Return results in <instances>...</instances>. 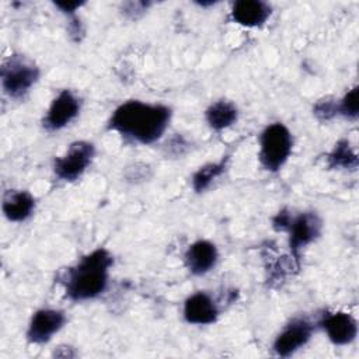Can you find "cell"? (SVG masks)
<instances>
[{"mask_svg":"<svg viewBox=\"0 0 359 359\" xmlns=\"http://www.w3.org/2000/svg\"><path fill=\"white\" fill-rule=\"evenodd\" d=\"M316 327L306 317L292 318L275 337L272 351L275 355L287 358L309 344Z\"/></svg>","mask_w":359,"mask_h":359,"instance_id":"cell-7","label":"cell"},{"mask_svg":"<svg viewBox=\"0 0 359 359\" xmlns=\"http://www.w3.org/2000/svg\"><path fill=\"white\" fill-rule=\"evenodd\" d=\"M337 111L339 116L355 121L359 115V88L358 86L349 88L342 98L337 100Z\"/></svg>","mask_w":359,"mask_h":359,"instance_id":"cell-18","label":"cell"},{"mask_svg":"<svg viewBox=\"0 0 359 359\" xmlns=\"http://www.w3.org/2000/svg\"><path fill=\"white\" fill-rule=\"evenodd\" d=\"M293 150V136L280 122L269 123L259 135L258 160L264 170L278 172L287 163Z\"/></svg>","mask_w":359,"mask_h":359,"instance_id":"cell-3","label":"cell"},{"mask_svg":"<svg viewBox=\"0 0 359 359\" xmlns=\"http://www.w3.org/2000/svg\"><path fill=\"white\" fill-rule=\"evenodd\" d=\"M81 109V100L72 90H62L52 100L42 125L48 132H57L73 122Z\"/></svg>","mask_w":359,"mask_h":359,"instance_id":"cell-8","label":"cell"},{"mask_svg":"<svg viewBox=\"0 0 359 359\" xmlns=\"http://www.w3.org/2000/svg\"><path fill=\"white\" fill-rule=\"evenodd\" d=\"M35 198L28 191H8L1 203L3 213L7 220L20 223L32 216L35 210Z\"/></svg>","mask_w":359,"mask_h":359,"instance_id":"cell-14","label":"cell"},{"mask_svg":"<svg viewBox=\"0 0 359 359\" xmlns=\"http://www.w3.org/2000/svg\"><path fill=\"white\" fill-rule=\"evenodd\" d=\"M219 258L217 247L209 240L194 241L184 254V264L187 269L196 276L205 275L216 266Z\"/></svg>","mask_w":359,"mask_h":359,"instance_id":"cell-12","label":"cell"},{"mask_svg":"<svg viewBox=\"0 0 359 359\" xmlns=\"http://www.w3.org/2000/svg\"><path fill=\"white\" fill-rule=\"evenodd\" d=\"M327 163L330 168H338V170H352L355 171L358 168V154L355 149L351 146L348 139L338 140L332 150L327 156Z\"/></svg>","mask_w":359,"mask_h":359,"instance_id":"cell-16","label":"cell"},{"mask_svg":"<svg viewBox=\"0 0 359 359\" xmlns=\"http://www.w3.org/2000/svg\"><path fill=\"white\" fill-rule=\"evenodd\" d=\"M84 4V1H55V6L66 15L73 17L76 15V11Z\"/></svg>","mask_w":359,"mask_h":359,"instance_id":"cell-21","label":"cell"},{"mask_svg":"<svg viewBox=\"0 0 359 359\" xmlns=\"http://www.w3.org/2000/svg\"><path fill=\"white\" fill-rule=\"evenodd\" d=\"M171 115L164 104L129 100L114 109L108 128L135 143L153 144L165 133Z\"/></svg>","mask_w":359,"mask_h":359,"instance_id":"cell-1","label":"cell"},{"mask_svg":"<svg viewBox=\"0 0 359 359\" xmlns=\"http://www.w3.org/2000/svg\"><path fill=\"white\" fill-rule=\"evenodd\" d=\"M318 327L325 332L330 342L337 346L349 345L358 337V321L345 311L324 313L318 320Z\"/></svg>","mask_w":359,"mask_h":359,"instance_id":"cell-10","label":"cell"},{"mask_svg":"<svg viewBox=\"0 0 359 359\" xmlns=\"http://www.w3.org/2000/svg\"><path fill=\"white\" fill-rule=\"evenodd\" d=\"M66 324V314L59 309H39L36 310L27 328V339L31 344L42 345L49 342Z\"/></svg>","mask_w":359,"mask_h":359,"instance_id":"cell-9","label":"cell"},{"mask_svg":"<svg viewBox=\"0 0 359 359\" xmlns=\"http://www.w3.org/2000/svg\"><path fill=\"white\" fill-rule=\"evenodd\" d=\"M1 87L10 98H22L38 81V66L24 55H10L0 69Z\"/></svg>","mask_w":359,"mask_h":359,"instance_id":"cell-4","label":"cell"},{"mask_svg":"<svg viewBox=\"0 0 359 359\" xmlns=\"http://www.w3.org/2000/svg\"><path fill=\"white\" fill-rule=\"evenodd\" d=\"M94 156L95 147L91 142L76 140L70 143L65 154L55 158L53 172L56 178L66 182H73L86 172Z\"/></svg>","mask_w":359,"mask_h":359,"instance_id":"cell-5","label":"cell"},{"mask_svg":"<svg viewBox=\"0 0 359 359\" xmlns=\"http://www.w3.org/2000/svg\"><path fill=\"white\" fill-rule=\"evenodd\" d=\"M272 14V7L262 0H238L233 3L230 15L241 27L257 28L264 25Z\"/></svg>","mask_w":359,"mask_h":359,"instance_id":"cell-13","label":"cell"},{"mask_svg":"<svg viewBox=\"0 0 359 359\" xmlns=\"http://www.w3.org/2000/svg\"><path fill=\"white\" fill-rule=\"evenodd\" d=\"M112 264L111 252L102 247L83 255L60 275L66 296L72 302H87L101 296L108 286Z\"/></svg>","mask_w":359,"mask_h":359,"instance_id":"cell-2","label":"cell"},{"mask_svg":"<svg viewBox=\"0 0 359 359\" xmlns=\"http://www.w3.org/2000/svg\"><path fill=\"white\" fill-rule=\"evenodd\" d=\"M220 310L216 300L206 292H195L184 302L182 316L188 324L210 325L219 318Z\"/></svg>","mask_w":359,"mask_h":359,"instance_id":"cell-11","label":"cell"},{"mask_svg":"<svg viewBox=\"0 0 359 359\" xmlns=\"http://www.w3.org/2000/svg\"><path fill=\"white\" fill-rule=\"evenodd\" d=\"M321 230L323 220L316 212H302L297 216H292L285 231L289 233L290 254L297 264L302 250L314 243L320 237Z\"/></svg>","mask_w":359,"mask_h":359,"instance_id":"cell-6","label":"cell"},{"mask_svg":"<svg viewBox=\"0 0 359 359\" xmlns=\"http://www.w3.org/2000/svg\"><path fill=\"white\" fill-rule=\"evenodd\" d=\"M205 119L213 130H223L237 122L238 108L229 100H217L206 108Z\"/></svg>","mask_w":359,"mask_h":359,"instance_id":"cell-15","label":"cell"},{"mask_svg":"<svg viewBox=\"0 0 359 359\" xmlns=\"http://www.w3.org/2000/svg\"><path fill=\"white\" fill-rule=\"evenodd\" d=\"M313 114L320 121H330L338 115L337 111V100L334 98H323L316 102L313 108Z\"/></svg>","mask_w":359,"mask_h":359,"instance_id":"cell-19","label":"cell"},{"mask_svg":"<svg viewBox=\"0 0 359 359\" xmlns=\"http://www.w3.org/2000/svg\"><path fill=\"white\" fill-rule=\"evenodd\" d=\"M150 7V3H146V1H128V3H123L122 4V13L132 18V20H136L139 15H142L147 8Z\"/></svg>","mask_w":359,"mask_h":359,"instance_id":"cell-20","label":"cell"},{"mask_svg":"<svg viewBox=\"0 0 359 359\" xmlns=\"http://www.w3.org/2000/svg\"><path fill=\"white\" fill-rule=\"evenodd\" d=\"M227 161H229V156L223 157L222 160L219 161H215V163H208L202 167H199L192 178H191V184H192V189L198 194L201 192H205L215 181L216 178H219L224 171H226V167H227Z\"/></svg>","mask_w":359,"mask_h":359,"instance_id":"cell-17","label":"cell"}]
</instances>
